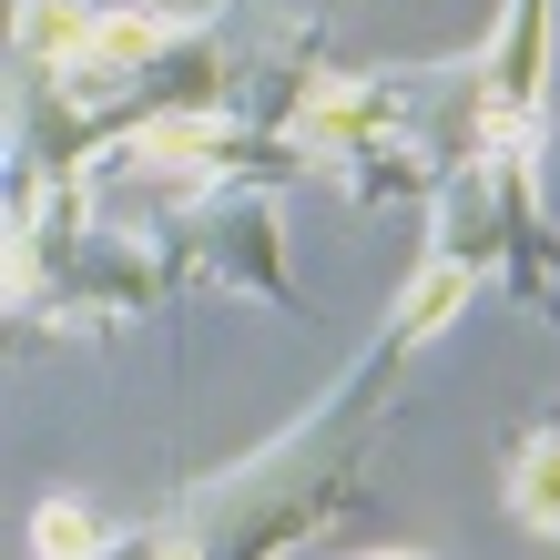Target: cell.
<instances>
[{"mask_svg":"<svg viewBox=\"0 0 560 560\" xmlns=\"http://www.w3.org/2000/svg\"><path fill=\"white\" fill-rule=\"evenodd\" d=\"M469 285H479L469 266L428 255V266L408 276V295H398V316H387V337L357 357L285 439H266L255 458H235V469H214V479H194L184 500L163 510V530H174L194 560H285L295 540H316L326 520L357 500V469H368V448H377V418H387V398H398L408 357L448 337V316L469 306Z\"/></svg>","mask_w":560,"mask_h":560,"instance_id":"cell-1","label":"cell"},{"mask_svg":"<svg viewBox=\"0 0 560 560\" xmlns=\"http://www.w3.org/2000/svg\"><path fill=\"white\" fill-rule=\"evenodd\" d=\"M285 143L316 184L347 205H387V194H439L418 143V82L408 72H316L285 113Z\"/></svg>","mask_w":560,"mask_h":560,"instance_id":"cell-2","label":"cell"},{"mask_svg":"<svg viewBox=\"0 0 560 560\" xmlns=\"http://www.w3.org/2000/svg\"><path fill=\"white\" fill-rule=\"evenodd\" d=\"M163 255H174L184 285H224V295L295 306V285H285V235H276V184H235V194H205V205H174Z\"/></svg>","mask_w":560,"mask_h":560,"instance_id":"cell-3","label":"cell"},{"mask_svg":"<svg viewBox=\"0 0 560 560\" xmlns=\"http://www.w3.org/2000/svg\"><path fill=\"white\" fill-rule=\"evenodd\" d=\"M479 82H489L500 143H540L550 133V0H510L500 11V31L479 42Z\"/></svg>","mask_w":560,"mask_h":560,"instance_id":"cell-4","label":"cell"},{"mask_svg":"<svg viewBox=\"0 0 560 560\" xmlns=\"http://www.w3.org/2000/svg\"><path fill=\"white\" fill-rule=\"evenodd\" d=\"M489 174H500V276L530 295V306H550V326H560V235L540 214V143L489 153Z\"/></svg>","mask_w":560,"mask_h":560,"instance_id":"cell-5","label":"cell"},{"mask_svg":"<svg viewBox=\"0 0 560 560\" xmlns=\"http://www.w3.org/2000/svg\"><path fill=\"white\" fill-rule=\"evenodd\" d=\"M500 500H510V520H520L530 540H560V408H550V418H530V428L510 439Z\"/></svg>","mask_w":560,"mask_h":560,"instance_id":"cell-6","label":"cell"},{"mask_svg":"<svg viewBox=\"0 0 560 560\" xmlns=\"http://www.w3.org/2000/svg\"><path fill=\"white\" fill-rule=\"evenodd\" d=\"M31 550H42V560H103V550H113V530H103L82 500H51L42 520H31Z\"/></svg>","mask_w":560,"mask_h":560,"instance_id":"cell-7","label":"cell"},{"mask_svg":"<svg viewBox=\"0 0 560 560\" xmlns=\"http://www.w3.org/2000/svg\"><path fill=\"white\" fill-rule=\"evenodd\" d=\"M103 560H163V530H122V540H113Z\"/></svg>","mask_w":560,"mask_h":560,"instance_id":"cell-8","label":"cell"},{"mask_svg":"<svg viewBox=\"0 0 560 560\" xmlns=\"http://www.w3.org/2000/svg\"><path fill=\"white\" fill-rule=\"evenodd\" d=\"M357 560H428V550H357Z\"/></svg>","mask_w":560,"mask_h":560,"instance_id":"cell-9","label":"cell"}]
</instances>
